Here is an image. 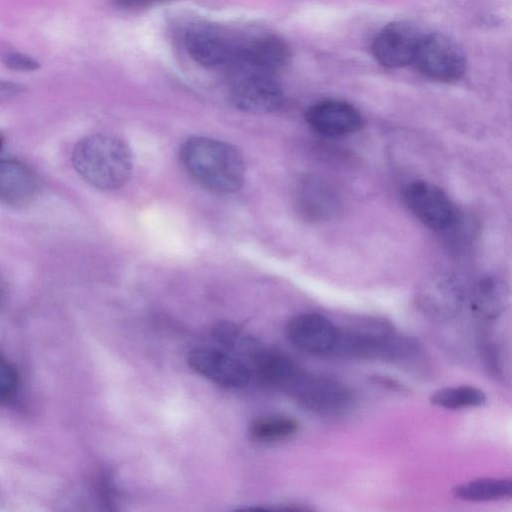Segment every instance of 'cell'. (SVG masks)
Segmentation results:
<instances>
[{
    "mask_svg": "<svg viewBox=\"0 0 512 512\" xmlns=\"http://www.w3.org/2000/svg\"><path fill=\"white\" fill-rule=\"evenodd\" d=\"M189 366L208 380L228 388L244 387L251 371L238 357L213 347H197L187 357Z\"/></svg>",
    "mask_w": 512,
    "mask_h": 512,
    "instance_id": "7",
    "label": "cell"
},
{
    "mask_svg": "<svg viewBox=\"0 0 512 512\" xmlns=\"http://www.w3.org/2000/svg\"><path fill=\"white\" fill-rule=\"evenodd\" d=\"M113 3L122 8H142L154 4L162 3L167 0H112Z\"/></svg>",
    "mask_w": 512,
    "mask_h": 512,
    "instance_id": "24",
    "label": "cell"
},
{
    "mask_svg": "<svg viewBox=\"0 0 512 512\" xmlns=\"http://www.w3.org/2000/svg\"><path fill=\"white\" fill-rule=\"evenodd\" d=\"M189 55L205 67L235 65L239 47L219 34L207 30L191 31L185 40Z\"/></svg>",
    "mask_w": 512,
    "mask_h": 512,
    "instance_id": "15",
    "label": "cell"
},
{
    "mask_svg": "<svg viewBox=\"0 0 512 512\" xmlns=\"http://www.w3.org/2000/svg\"><path fill=\"white\" fill-rule=\"evenodd\" d=\"M180 161L188 175L215 193H232L243 185L246 164L240 151L218 139L193 136L181 146Z\"/></svg>",
    "mask_w": 512,
    "mask_h": 512,
    "instance_id": "1",
    "label": "cell"
},
{
    "mask_svg": "<svg viewBox=\"0 0 512 512\" xmlns=\"http://www.w3.org/2000/svg\"><path fill=\"white\" fill-rule=\"evenodd\" d=\"M465 302V290L454 276L440 274L428 280L419 290L416 303L428 318L446 321L456 317Z\"/></svg>",
    "mask_w": 512,
    "mask_h": 512,
    "instance_id": "11",
    "label": "cell"
},
{
    "mask_svg": "<svg viewBox=\"0 0 512 512\" xmlns=\"http://www.w3.org/2000/svg\"><path fill=\"white\" fill-rule=\"evenodd\" d=\"M404 199L412 213L427 227L436 231L450 228L455 209L448 196L437 186L414 181L404 190Z\"/></svg>",
    "mask_w": 512,
    "mask_h": 512,
    "instance_id": "9",
    "label": "cell"
},
{
    "mask_svg": "<svg viewBox=\"0 0 512 512\" xmlns=\"http://www.w3.org/2000/svg\"><path fill=\"white\" fill-rule=\"evenodd\" d=\"M230 98L243 112L266 114L281 106L283 92L273 75L248 70L233 82Z\"/></svg>",
    "mask_w": 512,
    "mask_h": 512,
    "instance_id": "6",
    "label": "cell"
},
{
    "mask_svg": "<svg viewBox=\"0 0 512 512\" xmlns=\"http://www.w3.org/2000/svg\"><path fill=\"white\" fill-rule=\"evenodd\" d=\"M1 299H2V290L0 288V302H1Z\"/></svg>",
    "mask_w": 512,
    "mask_h": 512,
    "instance_id": "28",
    "label": "cell"
},
{
    "mask_svg": "<svg viewBox=\"0 0 512 512\" xmlns=\"http://www.w3.org/2000/svg\"><path fill=\"white\" fill-rule=\"evenodd\" d=\"M286 335L298 350L313 356H333L339 327L323 315L303 313L292 317Z\"/></svg>",
    "mask_w": 512,
    "mask_h": 512,
    "instance_id": "8",
    "label": "cell"
},
{
    "mask_svg": "<svg viewBox=\"0 0 512 512\" xmlns=\"http://www.w3.org/2000/svg\"><path fill=\"white\" fill-rule=\"evenodd\" d=\"M0 60L5 67L13 71L31 72L39 68V63L35 59L14 50L3 51Z\"/></svg>",
    "mask_w": 512,
    "mask_h": 512,
    "instance_id": "23",
    "label": "cell"
},
{
    "mask_svg": "<svg viewBox=\"0 0 512 512\" xmlns=\"http://www.w3.org/2000/svg\"><path fill=\"white\" fill-rule=\"evenodd\" d=\"M19 386V377L14 366L0 355V403L11 400Z\"/></svg>",
    "mask_w": 512,
    "mask_h": 512,
    "instance_id": "21",
    "label": "cell"
},
{
    "mask_svg": "<svg viewBox=\"0 0 512 512\" xmlns=\"http://www.w3.org/2000/svg\"><path fill=\"white\" fill-rule=\"evenodd\" d=\"M480 353L487 371L495 378H503L501 351L496 343L491 339L482 338Z\"/></svg>",
    "mask_w": 512,
    "mask_h": 512,
    "instance_id": "22",
    "label": "cell"
},
{
    "mask_svg": "<svg viewBox=\"0 0 512 512\" xmlns=\"http://www.w3.org/2000/svg\"><path fill=\"white\" fill-rule=\"evenodd\" d=\"M375 382L382 384L385 387H388L392 390H404V386L400 384L399 382L391 379V378H384L383 376L375 375L374 376Z\"/></svg>",
    "mask_w": 512,
    "mask_h": 512,
    "instance_id": "26",
    "label": "cell"
},
{
    "mask_svg": "<svg viewBox=\"0 0 512 512\" xmlns=\"http://www.w3.org/2000/svg\"><path fill=\"white\" fill-rule=\"evenodd\" d=\"M422 37L414 24L406 21L392 22L377 34L372 52L381 65L402 67L413 62Z\"/></svg>",
    "mask_w": 512,
    "mask_h": 512,
    "instance_id": "10",
    "label": "cell"
},
{
    "mask_svg": "<svg viewBox=\"0 0 512 512\" xmlns=\"http://www.w3.org/2000/svg\"><path fill=\"white\" fill-rule=\"evenodd\" d=\"M413 63L426 77L452 82L460 79L466 69V57L459 44L441 33L423 35Z\"/></svg>",
    "mask_w": 512,
    "mask_h": 512,
    "instance_id": "5",
    "label": "cell"
},
{
    "mask_svg": "<svg viewBox=\"0 0 512 512\" xmlns=\"http://www.w3.org/2000/svg\"><path fill=\"white\" fill-rule=\"evenodd\" d=\"M305 117L314 131L327 137L349 135L364 125L361 113L354 106L337 100H326L312 105Z\"/></svg>",
    "mask_w": 512,
    "mask_h": 512,
    "instance_id": "12",
    "label": "cell"
},
{
    "mask_svg": "<svg viewBox=\"0 0 512 512\" xmlns=\"http://www.w3.org/2000/svg\"><path fill=\"white\" fill-rule=\"evenodd\" d=\"M296 401L310 412L340 416L355 405V393L343 382L332 377L312 375L306 371L289 390Z\"/></svg>",
    "mask_w": 512,
    "mask_h": 512,
    "instance_id": "4",
    "label": "cell"
},
{
    "mask_svg": "<svg viewBox=\"0 0 512 512\" xmlns=\"http://www.w3.org/2000/svg\"><path fill=\"white\" fill-rule=\"evenodd\" d=\"M2 145H3V138H2V136L0 135V149H1Z\"/></svg>",
    "mask_w": 512,
    "mask_h": 512,
    "instance_id": "27",
    "label": "cell"
},
{
    "mask_svg": "<svg viewBox=\"0 0 512 512\" xmlns=\"http://www.w3.org/2000/svg\"><path fill=\"white\" fill-rule=\"evenodd\" d=\"M299 423L285 415H269L255 419L249 427L251 438L258 442L272 443L286 440L297 433Z\"/></svg>",
    "mask_w": 512,
    "mask_h": 512,
    "instance_id": "20",
    "label": "cell"
},
{
    "mask_svg": "<svg viewBox=\"0 0 512 512\" xmlns=\"http://www.w3.org/2000/svg\"><path fill=\"white\" fill-rule=\"evenodd\" d=\"M37 178L32 170L15 159L0 158V203L24 207L36 198Z\"/></svg>",
    "mask_w": 512,
    "mask_h": 512,
    "instance_id": "13",
    "label": "cell"
},
{
    "mask_svg": "<svg viewBox=\"0 0 512 512\" xmlns=\"http://www.w3.org/2000/svg\"><path fill=\"white\" fill-rule=\"evenodd\" d=\"M289 58V49L282 40L265 36L239 47L235 65L247 66L249 71L273 75L287 65Z\"/></svg>",
    "mask_w": 512,
    "mask_h": 512,
    "instance_id": "14",
    "label": "cell"
},
{
    "mask_svg": "<svg viewBox=\"0 0 512 512\" xmlns=\"http://www.w3.org/2000/svg\"><path fill=\"white\" fill-rule=\"evenodd\" d=\"M430 402L440 408L458 410L483 406L487 397L474 386L460 385L440 388L430 396Z\"/></svg>",
    "mask_w": 512,
    "mask_h": 512,
    "instance_id": "19",
    "label": "cell"
},
{
    "mask_svg": "<svg viewBox=\"0 0 512 512\" xmlns=\"http://www.w3.org/2000/svg\"><path fill=\"white\" fill-rule=\"evenodd\" d=\"M452 495L469 502L503 500L511 497L512 482L506 478L475 479L454 486Z\"/></svg>",
    "mask_w": 512,
    "mask_h": 512,
    "instance_id": "18",
    "label": "cell"
},
{
    "mask_svg": "<svg viewBox=\"0 0 512 512\" xmlns=\"http://www.w3.org/2000/svg\"><path fill=\"white\" fill-rule=\"evenodd\" d=\"M421 350L417 338L399 333L384 319L368 318L339 327L333 356L400 363L417 358Z\"/></svg>",
    "mask_w": 512,
    "mask_h": 512,
    "instance_id": "2",
    "label": "cell"
},
{
    "mask_svg": "<svg viewBox=\"0 0 512 512\" xmlns=\"http://www.w3.org/2000/svg\"><path fill=\"white\" fill-rule=\"evenodd\" d=\"M72 163L77 173L91 186L111 191L124 186L133 171V156L120 138L94 134L74 147Z\"/></svg>",
    "mask_w": 512,
    "mask_h": 512,
    "instance_id": "3",
    "label": "cell"
},
{
    "mask_svg": "<svg viewBox=\"0 0 512 512\" xmlns=\"http://www.w3.org/2000/svg\"><path fill=\"white\" fill-rule=\"evenodd\" d=\"M508 301L507 283L496 275H489L474 286L469 307L475 318L487 322L497 319L505 311Z\"/></svg>",
    "mask_w": 512,
    "mask_h": 512,
    "instance_id": "17",
    "label": "cell"
},
{
    "mask_svg": "<svg viewBox=\"0 0 512 512\" xmlns=\"http://www.w3.org/2000/svg\"><path fill=\"white\" fill-rule=\"evenodd\" d=\"M301 213L312 220L330 218L337 210L338 196L325 180L309 176L300 180L296 193Z\"/></svg>",
    "mask_w": 512,
    "mask_h": 512,
    "instance_id": "16",
    "label": "cell"
},
{
    "mask_svg": "<svg viewBox=\"0 0 512 512\" xmlns=\"http://www.w3.org/2000/svg\"><path fill=\"white\" fill-rule=\"evenodd\" d=\"M23 91V87L17 83L0 80V93L15 94Z\"/></svg>",
    "mask_w": 512,
    "mask_h": 512,
    "instance_id": "25",
    "label": "cell"
}]
</instances>
